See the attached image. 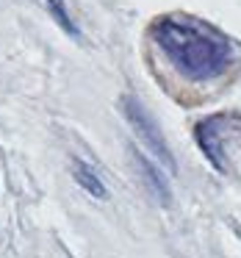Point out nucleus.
Listing matches in <instances>:
<instances>
[{
    "mask_svg": "<svg viewBox=\"0 0 241 258\" xmlns=\"http://www.w3.org/2000/svg\"><path fill=\"white\" fill-rule=\"evenodd\" d=\"M150 36L158 50L172 61V67L189 81H211L233 61L230 42L197 20L161 17L152 23Z\"/></svg>",
    "mask_w": 241,
    "mask_h": 258,
    "instance_id": "1",
    "label": "nucleus"
},
{
    "mask_svg": "<svg viewBox=\"0 0 241 258\" xmlns=\"http://www.w3.org/2000/svg\"><path fill=\"white\" fill-rule=\"evenodd\" d=\"M122 108H125L128 122L133 125V131L139 134V139L144 142V147L155 156V161L161 164V167H167L169 172H175V169H178L175 167V156H172V150H169V145L164 142V134H161V128H158V122L150 117V111H147L136 97H125Z\"/></svg>",
    "mask_w": 241,
    "mask_h": 258,
    "instance_id": "2",
    "label": "nucleus"
},
{
    "mask_svg": "<svg viewBox=\"0 0 241 258\" xmlns=\"http://www.w3.org/2000/svg\"><path fill=\"white\" fill-rule=\"evenodd\" d=\"M133 158H136V167H139V172L144 175V183H147V189L152 191V197H155L161 206H169V200H172V191H169V186H167V180H164V175L158 172V169L152 167V164L147 161L144 156H139L136 150H133Z\"/></svg>",
    "mask_w": 241,
    "mask_h": 258,
    "instance_id": "4",
    "label": "nucleus"
},
{
    "mask_svg": "<svg viewBox=\"0 0 241 258\" xmlns=\"http://www.w3.org/2000/svg\"><path fill=\"white\" fill-rule=\"evenodd\" d=\"M224 122H227V117H224V114H216V117L202 119V122L194 128L202 153H205L208 161H211L216 169H224V153H222V125Z\"/></svg>",
    "mask_w": 241,
    "mask_h": 258,
    "instance_id": "3",
    "label": "nucleus"
},
{
    "mask_svg": "<svg viewBox=\"0 0 241 258\" xmlns=\"http://www.w3.org/2000/svg\"><path fill=\"white\" fill-rule=\"evenodd\" d=\"M45 3H47V12L53 14V20H56V23L61 25L69 36H78V28H75L72 17H69L67 6H64V0H45Z\"/></svg>",
    "mask_w": 241,
    "mask_h": 258,
    "instance_id": "6",
    "label": "nucleus"
},
{
    "mask_svg": "<svg viewBox=\"0 0 241 258\" xmlns=\"http://www.w3.org/2000/svg\"><path fill=\"white\" fill-rule=\"evenodd\" d=\"M72 172H75V183H78L81 189L86 191V195L97 197V200H106V197H108V189H106V183H103V180H100V175H97V172H95V169H92L86 161H81V158H75V167H72Z\"/></svg>",
    "mask_w": 241,
    "mask_h": 258,
    "instance_id": "5",
    "label": "nucleus"
}]
</instances>
